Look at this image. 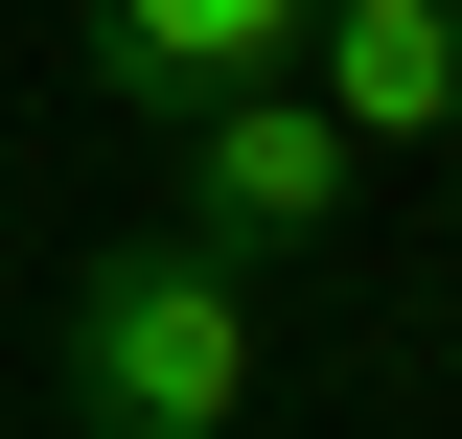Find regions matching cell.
<instances>
[{
    "instance_id": "cell-3",
    "label": "cell",
    "mask_w": 462,
    "mask_h": 439,
    "mask_svg": "<svg viewBox=\"0 0 462 439\" xmlns=\"http://www.w3.org/2000/svg\"><path fill=\"white\" fill-rule=\"evenodd\" d=\"M300 23H324V0H69V93L139 116V139H185L208 93L300 70Z\"/></svg>"
},
{
    "instance_id": "cell-1",
    "label": "cell",
    "mask_w": 462,
    "mask_h": 439,
    "mask_svg": "<svg viewBox=\"0 0 462 439\" xmlns=\"http://www.w3.org/2000/svg\"><path fill=\"white\" fill-rule=\"evenodd\" d=\"M47 393H69V439H231V416H254V277L185 255V231L69 255V301H47Z\"/></svg>"
},
{
    "instance_id": "cell-2",
    "label": "cell",
    "mask_w": 462,
    "mask_h": 439,
    "mask_svg": "<svg viewBox=\"0 0 462 439\" xmlns=\"http://www.w3.org/2000/svg\"><path fill=\"white\" fill-rule=\"evenodd\" d=\"M346 209H370V139H346L300 70H254V93H208V116L162 139V231H185V255H231V277L324 255Z\"/></svg>"
},
{
    "instance_id": "cell-4",
    "label": "cell",
    "mask_w": 462,
    "mask_h": 439,
    "mask_svg": "<svg viewBox=\"0 0 462 439\" xmlns=\"http://www.w3.org/2000/svg\"><path fill=\"white\" fill-rule=\"evenodd\" d=\"M300 93L393 163V139H462V0H324L300 23Z\"/></svg>"
}]
</instances>
